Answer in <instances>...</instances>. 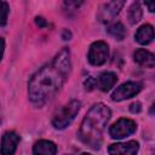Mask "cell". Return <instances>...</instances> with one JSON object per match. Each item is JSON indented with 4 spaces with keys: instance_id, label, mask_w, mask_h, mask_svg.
Here are the masks:
<instances>
[{
    "instance_id": "5b68a950",
    "label": "cell",
    "mask_w": 155,
    "mask_h": 155,
    "mask_svg": "<svg viewBox=\"0 0 155 155\" xmlns=\"http://www.w3.org/2000/svg\"><path fill=\"white\" fill-rule=\"evenodd\" d=\"M109 57V47L107 45V42L104 41H94L88 50V62L94 65V67H99L103 65L107 59Z\"/></svg>"
},
{
    "instance_id": "5bb4252c",
    "label": "cell",
    "mask_w": 155,
    "mask_h": 155,
    "mask_svg": "<svg viewBox=\"0 0 155 155\" xmlns=\"http://www.w3.org/2000/svg\"><path fill=\"white\" fill-rule=\"evenodd\" d=\"M107 31L110 36H113L115 40H119V41L124 40L126 36V29L122 25V23H120V22H116V23H113L111 25H109Z\"/></svg>"
},
{
    "instance_id": "603a6c76",
    "label": "cell",
    "mask_w": 155,
    "mask_h": 155,
    "mask_svg": "<svg viewBox=\"0 0 155 155\" xmlns=\"http://www.w3.org/2000/svg\"><path fill=\"white\" fill-rule=\"evenodd\" d=\"M4 51H5V40L2 38H0V61L4 56Z\"/></svg>"
},
{
    "instance_id": "2e32d148",
    "label": "cell",
    "mask_w": 155,
    "mask_h": 155,
    "mask_svg": "<svg viewBox=\"0 0 155 155\" xmlns=\"http://www.w3.org/2000/svg\"><path fill=\"white\" fill-rule=\"evenodd\" d=\"M8 11H10V8H8L7 2L0 0V27L6 24L7 17H8Z\"/></svg>"
},
{
    "instance_id": "3957f363",
    "label": "cell",
    "mask_w": 155,
    "mask_h": 155,
    "mask_svg": "<svg viewBox=\"0 0 155 155\" xmlns=\"http://www.w3.org/2000/svg\"><path fill=\"white\" fill-rule=\"evenodd\" d=\"M81 103L78 99H73L65 105H63L59 110L56 111V114L52 117V126L56 130H63L68 127L71 121L75 119L78 113L80 111Z\"/></svg>"
},
{
    "instance_id": "277c9868",
    "label": "cell",
    "mask_w": 155,
    "mask_h": 155,
    "mask_svg": "<svg viewBox=\"0 0 155 155\" xmlns=\"http://www.w3.org/2000/svg\"><path fill=\"white\" fill-rule=\"evenodd\" d=\"M136 130H137V125L133 120L122 117V119H119L114 125L110 126L109 136L113 139H122V138L128 137L132 133H134Z\"/></svg>"
},
{
    "instance_id": "7a4b0ae2",
    "label": "cell",
    "mask_w": 155,
    "mask_h": 155,
    "mask_svg": "<svg viewBox=\"0 0 155 155\" xmlns=\"http://www.w3.org/2000/svg\"><path fill=\"white\" fill-rule=\"evenodd\" d=\"M110 115V109L104 103L93 104L81 122L79 130L80 140L94 150L99 149L103 139V132Z\"/></svg>"
},
{
    "instance_id": "7402d4cb",
    "label": "cell",
    "mask_w": 155,
    "mask_h": 155,
    "mask_svg": "<svg viewBox=\"0 0 155 155\" xmlns=\"http://www.w3.org/2000/svg\"><path fill=\"white\" fill-rule=\"evenodd\" d=\"M70 38H71V33L68 29H64L62 33V39L63 40H70Z\"/></svg>"
},
{
    "instance_id": "9a60e30c",
    "label": "cell",
    "mask_w": 155,
    "mask_h": 155,
    "mask_svg": "<svg viewBox=\"0 0 155 155\" xmlns=\"http://www.w3.org/2000/svg\"><path fill=\"white\" fill-rule=\"evenodd\" d=\"M127 17H128V22L131 24H136V23H138L140 21V18H142V8H140V5H139L138 1H134L130 6Z\"/></svg>"
},
{
    "instance_id": "d6986e66",
    "label": "cell",
    "mask_w": 155,
    "mask_h": 155,
    "mask_svg": "<svg viewBox=\"0 0 155 155\" xmlns=\"http://www.w3.org/2000/svg\"><path fill=\"white\" fill-rule=\"evenodd\" d=\"M142 110V104L139 102H133L131 105H130V111L136 114V113H139Z\"/></svg>"
},
{
    "instance_id": "ac0fdd59",
    "label": "cell",
    "mask_w": 155,
    "mask_h": 155,
    "mask_svg": "<svg viewBox=\"0 0 155 155\" xmlns=\"http://www.w3.org/2000/svg\"><path fill=\"white\" fill-rule=\"evenodd\" d=\"M84 86H85V88L87 91H92V90H94L97 87V80L93 76H90L84 81Z\"/></svg>"
},
{
    "instance_id": "6da1fadb",
    "label": "cell",
    "mask_w": 155,
    "mask_h": 155,
    "mask_svg": "<svg viewBox=\"0 0 155 155\" xmlns=\"http://www.w3.org/2000/svg\"><path fill=\"white\" fill-rule=\"evenodd\" d=\"M70 69V51L63 47L50 64L44 65L30 78L28 84L30 102L38 107L50 102L68 79Z\"/></svg>"
},
{
    "instance_id": "52a82bcc",
    "label": "cell",
    "mask_w": 155,
    "mask_h": 155,
    "mask_svg": "<svg viewBox=\"0 0 155 155\" xmlns=\"http://www.w3.org/2000/svg\"><path fill=\"white\" fill-rule=\"evenodd\" d=\"M125 0H110L109 2L104 4L98 12V18L102 23H109L114 19V17L120 12L124 6Z\"/></svg>"
},
{
    "instance_id": "ba28073f",
    "label": "cell",
    "mask_w": 155,
    "mask_h": 155,
    "mask_svg": "<svg viewBox=\"0 0 155 155\" xmlns=\"http://www.w3.org/2000/svg\"><path fill=\"white\" fill-rule=\"evenodd\" d=\"M21 140V137L13 132V131H10V132H5L2 138H1V147H0V153L4 154V155H11L16 151L17 149V145Z\"/></svg>"
},
{
    "instance_id": "9c48e42d",
    "label": "cell",
    "mask_w": 155,
    "mask_h": 155,
    "mask_svg": "<svg viewBox=\"0 0 155 155\" xmlns=\"http://www.w3.org/2000/svg\"><path fill=\"white\" fill-rule=\"evenodd\" d=\"M139 149V144L136 140H130L126 143H115L109 145L108 148V153L116 155V154H121V155H133L138 151Z\"/></svg>"
},
{
    "instance_id": "7c38bea8",
    "label": "cell",
    "mask_w": 155,
    "mask_h": 155,
    "mask_svg": "<svg viewBox=\"0 0 155 155\" xmlns=\"http://www.w3.org/2000/svg\"><path fill=\"white\" fill-rule=\"evenodd\" d=\"M33 153L36 155H53L57 153V147L53 142L41 139L38 140L33 147Z\"/></svg>"
},
{
    "instance_id": "8fae6325",
    "label": "cell",
    "mask_w": 155,
    "mask_h": 155,
    "mask_svg": "<svg viewBox=\"0 0 155 155\" xmlns=\"http://www.w3.org/2000/svg\"><path fill=\"white\" fill-rule=\"evenodd\" d=\"M134 62L142 67H145V68H154L155 65V58H154V54L144 48H138L134 54Z\"/></svg>"
},
{
    "instance_id": "ffe728a7",
    "label": "cell",
    "mask_w": 155,
    "mask_h": 155,
    "mask_svg": "<svg viewBox=\"0 0 155 155\" xmlns=\"http://www.w3.org/2000/svg\"><path fill=\"white\" fill-rule=\"evenodd\" d=\"M35 23H36V25L40 27V28H45V27L48 25L47 22H46V19H45L44 17H35Z\"/></svg>"
},
{
    "instance_id": "e0dca14e",
    "label": "cell",
    "mask_w": 155,
    "mask_h": 155,
    "mask_svg": "<svg viewBox=\"0 0 155 155\" xmlns=\"http://www.w3.org/2000/svg\"><path fill=\"white\" fill-rule=\"evenodd\" d=\"M63 2H64V6L67 8H69V10H78L82 5L84 0H63Z\"/></svg>"
},
{
    "instance_id": "4fadbf2b",
    "label": "cell",
    "mask_w": 155,
    "mask_h": 155,
    "mask_svg": "<svg viewBox=\"0 0 155 155\" xmlns=\"http://www.w3.org/2000/svg\"><path fill=\"white\" fill-rule=\"evenodd\" d=\"M117 81V76L115 73L113 71H104L99 75L98 79V87L103 91V92H108L111 87H114V85Z\"/></svg>"
},
{
    "instance_id": "30bf717a",
    "label": "cell",
    "mask_w": 155,
    "mask_h": 155,
    "mask_svg": "<svg viewBox=\"0 0 155 155\" xmlns=\"http://www.w3.org/2000/svg\"><path fill=\"white\" fill-rule=\"evenodd\" d=\"M134 39L140 45H148L154 39V28L150 24H143L136 31Z\"/></svg>"
},
{
    "instance_id": "8992f818",
    "label": "cell",
    "mask_w": 155,
    "mask_h": 155,
    "mask_svg": "<svg viewBox=\"0 0 155 155\" xmlns=\"http://www.w3.org/2000/svg\"><path fill=\"white\" fill-rule=\"evenodd\" d=\"M142 90V84L137 81H127L121 84L113 93H111V99L114 102H121L128 98L134 97L138 94Z\"/></svg>"
},
{
    "instance_id": "cb8c5ba5",
    "label": "cell",
    "mask_w": 155,
    "mask_h": 155,
    "mask_svg": "<svg viewBox=\"0 0 155 155\" xmlns=\"http://www.w3.org/2000/svg\"><path fill=\"white\" fill-rule=\"evenodd\" d=\"M0 122H1V116H0Z\"/></svg>"
},
{
    "instance_id": "44dd1931",
    "label": "cell",
    "mask_w": 155,
    "mask_h": 155,
    "mask_svg": "<svg viewBox=\"0 0 155 155\" xmlns=\"http://www.w3.org/2000/svg\"><path fill=\"white\" fill-rule=\"evenodd\" d=\"M145 2V6L148 7V10L150 12H154L155 11V7H154V0H144Z\"/></svg>"
}]
</instances>
